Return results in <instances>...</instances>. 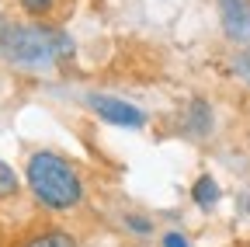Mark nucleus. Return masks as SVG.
I'll use <instances>...</instances> for the list:
<instances>
[{
    "mask_svg": "<svg viewBox=\"0 0 250 247\" xmlns=\"http://www.w3.org/2000/svg\"><path fill=\"white\" fill-rule=\"evenodd\" d=\"M77 56V42L70 32H62L45 21H0V59L14 70L45 73Z\"/></svg>",
    "mask_w": 250,
    "mask_h": 247,
    "instance_id": "nucleus-1",
    "label": "nucleus"
},
{
    "mask_svg": "<svg viewBox=\"0 0 250 247\" xmlns=\"http://www.w3.org/2000/svg\"><path fill=\"white\" fill-rule=\"evenodd\" d=\"M83 105L98 115L104 126H115V129H132L136 133V129H146V122H149V115L139 105L125 101V98H115V94H101V90L87 94Z\"/></svg>",
    "mask_w": 250,
    "mask_h": 247,
    "instance_id": "nucleus-3",
    "label": "nucleus"
},
{
    "mask_svg": "<svg viewBox=\"0 0 250 247\" xmlns=\"http://www.w3.org/2000/svg\"><path fill=\"white\" fill-rule=\"evenodd\" d=\"M136 247H143V244H136Z\"/></svg>",
    "mask_w": 250,
    "mask_h": 247,
    "instance_id": "nucleus-13",
    "label": "nucleus"
},
{
    "mask_svg": "<svg viewBox=\"0 0 250 247\" xmlns=\"http://www.w3.org/2000/svg\"><path fill=\"white\" fill-rule=\"evenodd\" d=\"M181 129L191 136V139H208L215 133V112L205 98H191L184 105V118H181Z\"/></svg>",
    "mask_w": 250,
    "mask_h": 247,
    "instance_id": "nucleus-5",
    "label": "nucleus"
},
{
    "mask_svg": "<svg viewBox=\"0 0 250 247\" xmlns=\"http://www.w3.org/2000/svg\"><path fill=\"white\" fill-rule=\"evenodd\" d=\"M21 195V178L18 171L7 164V160H0V202H11Z\"/></svg>",
    "mask_w": 250,
    "mask_h": 247,
    "instance_id": "nucleus-8",
    "label": "nucleus"
},
{
    "mask_svg": "<svg viewBox=\"0 0 250 247\" xmlns=\"http://www.w3.org/2000/svg\"><path fill=\"white\" fill-rule=\"evenodd\" d=\"M122 226L129 230L132 237H139V240H146V237L153 233V220H149V216H143V212H125V216H122Z\"/></svg>",
    "mask_w": 250,
    "mask_h": 247,
    "instance_id": "nucleus-9",
    "label": "nucleus"
},
{
    "mask_svg": "<svg viewBox=\"0 0 250 247\" xmlns=\"http://www.w3.org/2000/svg\"><path fill=\"white\" fill-rule=\"evenodd\" d=\"M233 73L250 87V49H240V52L233 56Z\"/></svg>",
    "mask_w": 250,
    "mask_h": 247,
    "instance_id": "nucleus-11",
    "label": "nucleus"
},
{
    "mask_svg": "<svg viewBox=\"0 0 250 247\" xmlns=\"http://www.w3.org/2000/svg\"><path fill=\"white\" fill-rule=\"evenodd\" d=\"M24 184L45 212H73L87 199L80 167L59 150H31L24 160Z\"/></svg>",
    "mask_w": 250,
    "mask_h": 247,
    "instance_id": "nucleus-2",
    "label": "nucleus"
},
{
    "mask_svg": "<svg viewBox=\"0 0 250 247\" xmlns=\"http://www.w3.org/2000/svg\"><path fill=\"white\" fill-rule=\"evenodd\" d=\"M191 202L202 209V212H212L219 202H223V188H219V181L212 174H198L195 184H191Z\"/></svg>",
    "mask_w": 250,
    "mask_h": 247,
    "instance_id": "nucleus-7",
    "label": "nucleus"
},
{
    "mask_svg": "<svg viewBox=\"0 0 250 247\" xmlns=\"http://www.w3.org/2000/svg\"><path fill=\"white\" fill-rule=\"evenodd\" d=\"M14 247H80V240L66 226H39V230L24 233Z\"/></svg>",
    "mask_w": 250,
    "mask_h": 247,
    "instance_id": "nucleus-6",
    "label": "nucleus"
},
{
    "mask_svg": "<svg viewBox=\"0 0 250 247\" xmlns=\"http://www.w3.org/2000/svg\"><path fill=\"white\" fill-rule=\"evenodd\" d=\"M18 4H21V11H24L28 18H49V14L56 11L59 0H18Z\"/></svg>",
    "mask_w": 250,
    "mask_h": 247,
    "instance_id": "nucleus-10",
    "label": "nucleus"
},
{
    "mask_svg": "<svg viewBox=\"0 0 250 247\" xmlns=\"http://www.w3.org/2000/svg\"><path fill=\"white\" fill-rule=\"evenodd\" d=\"M160 247H195V244L181 230H167V233H160Z\"/></svg>",
    "mask_w": 250,
    "mask_h": 247,
    "instance_id": "nucleus-12",
    "label": "nucleus"
},
{
    "mask_svg": "<svg viewBox=\"0 0 250 247\" xmlns=\"http://www.w3.org/2000/svg\"><path fill=\"white\" fill-rule=\"evenodd\" d=\"M219 11V28L223 35L236 45L250 42V0H215Z\"/></svg>",
    "mask_w": 250,
    "mask_h": 247,
    "instance_id": "nucleus-4",
    "label": "nucleus"
}]
</instances>
